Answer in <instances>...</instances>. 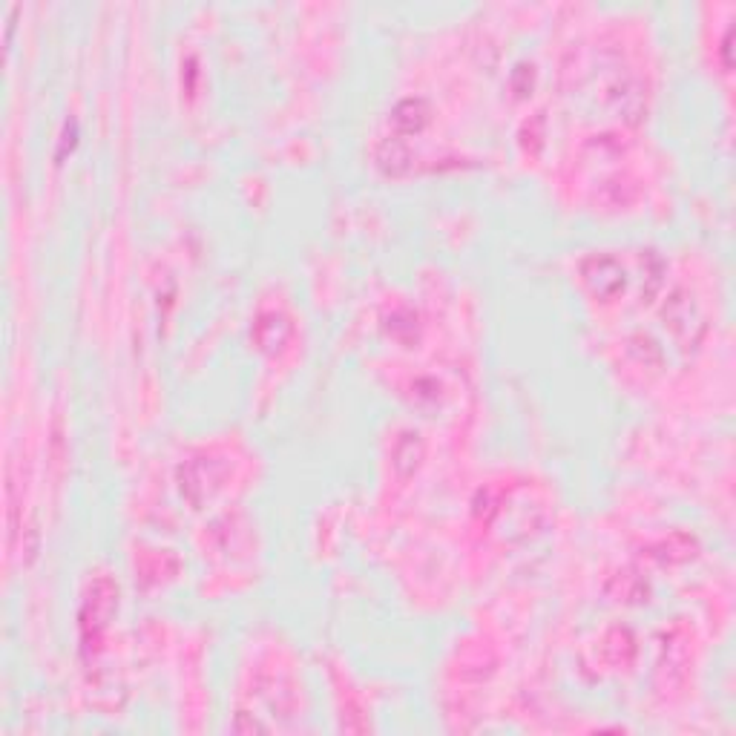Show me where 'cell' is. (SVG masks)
Instances as JSON below:
<instances>
[{
    "instance_id": "1",
    "label": "cell",
    "mask_w": 736,
    "mask_h": 736,
    "mask_svg": "<svg viewBox=\"0 0 736 736\" xmlns=\"http://www.w3.org/2000/svg\"><path fill=\"white\" fill-rule=\"evenodd\" d=\"M118 610V584L110 575H98L90 584L81 613H78V630H81V650L90 659L101 650L104 633Z\"/></svg>"
},
{
    "instance_id": "2",
    "label": "cell",
    "mask_w": 736,
    "mask_h": 736,
    "mask_svg": "<svg viewBox=\"0 0 736 736\" xmlns=\"http://www.w3.org/2000/svg\"><path fill=\"white\" fill-rule=\"evenodd\" d=\"M578 271H581L584 285L590 288V294L596 299H604V302L621 297L624 288H627V271L619 262V256H613V253H590V256H584Z\"/></svg>"
},
{
    "instance_id": "3",
    "label": "cell",
    "mask_w": 736,
    "mask_h": 736,
    "mask_svg": "<svg viewBox=\"0 0 736 736\" xmlns=\"http://www.w3.org/2000/svg\"><path fill=\"white\" fill-rule=\"evenodd\" d=\"M225 475H228V463L222 458H193L182 463V469H179V489H182V495L190 501L193 506H202L205 498H210L222 481H225Z\"/></svg>"
},
{
    "instance_id": "4",
    "label": "cell",
    "mask_w": 736,
    "mask_h": 736,
    "mask_svg": "<svg viewBox=\"0 0 736 736\" xmlns=\"http://www.w3.org/2000/svg\"><path fill=\"white\" fill-rule=\"evenodd\" d=\"M662 320L670 328V334L682 343V348L699 345L702 334H705V314L688 291L670 294V299L665 302V311H662Z\"/></svg>"
},
{
    "instance_id": "5",
    "label": "cell",
    "mask_w": 736,
    "mask_h": 736,
    "mask_svg": "<svg viewBox=\"0 0 736 736\" xmlns=\"http://www.w3.org/2000/svg\"><path fill=\"white\" fill-rule=\"evenodd\" d=\"M391 130L397 138L417 136L426 130V124L432 121V104L426 98H403L394 110H391Z\"/></svg>"
},
{
    "instance_id": "6",
    "label": "cell",
    "mask_w": 736,
    "mask_h": 736,
    "mask_svg": "<svg viewBox=\"0 0 736 736\" xmlns=\"http://www.w3.org/2000/svg\"><path fill=\"white\" fill-rule=\"evenodd\" d=\"M291 322L285 314H276V311H268V314H262L259 320L253 322V340L256 345L262 348V351H268V354H274L279 351L282 345L291 340Z\"/></svg>"
},
{
    "instance_id": "7",
    "label": "cell",
    "mask_w": 736,
    "mask_h": 736,
    "mask_svg": "<svg viewBox=\"0 0 736 736\" xmlns=\"http://www.w3.org/2000/svg\"><path fill=\"white\" fill-rule=\"evenodd\" d=\"M423 452H426V446H423V440H420L417 432L400 435V440L394 443V455H391L397 475L400 478H412L417 466H420V460H423Z\"/></svg>"
},
{
    "instance_id": "8",
    "label": "cell",
    "mask_w": 736,
    "mask_h": 736,
    "mask_svg": "<svg viewBox=\"0 0 736 736\" xmlns=\"http://www.w3.org/2000/svg\"><path fill=\"white\" fill-rule=\"evenodd\" d=\"M409 161H412V153L403 144V138H386L377 150V164L386 176H403L409 170Z\"/></svg>"
},
{
    "instance_id": "9",
    "label": "cell",
    "mask_w": 736,
    "mask_h": 736,
    "mask_svg": "<svg viewBox=\"0 0 736 736\" xmlns=\"http://www.w3.org/2000/svg\"><path fill=\"white\" fill-rule=\"evenodd\" d=\"M75 141H78V124L75 121H67V127H64V136H61V147H58V153H55V159L61 161L67 156V150L75 147Z\"/></svg>"
},
{
    "instance_id": "10",
    "label": "cell",
    "mask_w": 736,
    "mask_h": 736,
    "mask_svg": "<svg viewBox=\"0 0 736 736\" xmlns=\"http://www.w3.org/2000/svg\"><path fill=\"white\" fill-rule=\"evenodd\" d=\"M731 35H734V29H728L725 38H722V61H725V69H731Z\"/></svg>"
}]
</instances>
